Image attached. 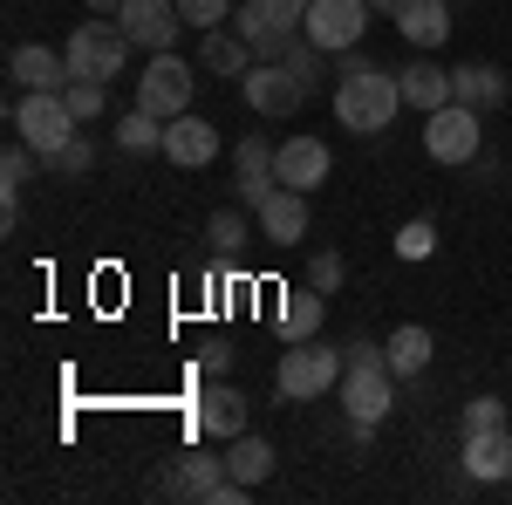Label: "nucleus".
Returning a JSON list of instances; mask_svg holds the SVG:
<instances>
[{"label":"nucleus","mask_w":512,"mask_h":505,"mask_svg":"<svg viewBox=\"0 0 512 505\" xmlns=\"http://www.w3.org/2000/svg\"><path fill=\"white\" fill-rule=\"evenodd\" d=\"M458 424H465V437H472V430H512V417H506V403H499V396H472Z\"/></svg>","instance_id":"nucleus-31"},{"label":"nucleus","mask_w":512,"mask_h":505,"mask_svg":"<svg viewBox=\"0 0 512 505\" xmlns=\"http://www.w3.org/2000/svg\"><path fill=\"white\" fill-rule=\"evenodd\" d=\"M506 96H512V76L499 62H465V69H451V103H465L478 117H492Z\"/></svg>","instance_id":"nucleus-14"},{"label":"nucleus","mask_w":512,"mask_h":505,"mask_svg":"<svg viewBox=\"0 0 512 505\" xmlns=\"http://www.w3.org/2000/svg\"><path fill=\"white\" fill-rule=\"evenodd\" d=\"M192 89H198V69L178 55V48H164L144 62V76H137V110H151V117H185L192 110Z\"/></svg>","instance_id":"nucleus-7"},{"label":"nucleus","mask_w":512,"mask_h":505,"mask_svg":"<svg viewBox=\"0 0 512 505\" xmlns=\"http://www.w3.org/2000/svg\"><path fill=\"white\" fill-rule=\"evenodd\" d=\"M403 110V82L396 69H376L369 55H342V69H335V123L355 130V137H383Z\"/></svg>","instance_id":"nucleus-1"},{"label":"nucleus","mask_w":512,"mask_h":505,"mask_svg":"<svg viewBox=\"0 0 512 505\" xmlns=\"http://www.w3.org/2000/svg\"><path fill=\"white\" fill-rule=\"evenodd\" d=\"M89 14H103V21H117V14H123V0H89Z\"/></svg>","instance_id":"nucleus-37"},{"label":"nucleus","mask_w":512,"mask_h":505,"mask_svg":"<svg viewBox=\"0 0 512 505\" xmlns=\"http://www.w3.org/2000/svg\"><path fill=\"white\" fill-rule=\"evenodd\" d=\"M274 465H280V451L267 444V437H253V430H239L233 444H226V471H233L239 485H253V492L274 478Z\"/></svg>","instance_id":"nucleus-24"},{"label":"nucleus","mask_w":512,"mask_h":505,"mask_svg":"<svg viewBox=\"0 0 512 505\" xmlns=\"http://www.w3.org/2000/svg\"><path fill=\"white\" fill-rule=\"evenodd\" d=\"M451 28H458V21H451V0H403V7H396V35L410 41L417 55H437V48L451 41Z\"/></svg>","instance_id":"nucleus-13"},{"label":"nucleus","mask_w":512,"mask_h":505,"mask_svg":"<svg viewBox=\"0 0 512 505\" xmlns=\"http://www.w3.org/2000/svg\"><path fill=\"white\" fill-rule=\"evenodd\" d=\"M233 28L253 41L260 62H280L287 41H301V28H308V0H246V7H233Z\"/></svg>","instance_id":"nucleus-6"},{"label":"nucleus","mask_w":512,"mask_h":505,"mask_svg":"<svg viewBox=\"0 0 512 505\" xmlns=\"http://www.w3.org/2000/svg\"><path fill=\"white\" fill-rule=\"evenodd\" d=\"M478 123H485V117L465 110V103L431 110V117H424V151H431V164H478V144H485Z\"/></svg>","instance_id":"nucleus-8"},{"label":"nucleus","mask_w":512,"mask_h":505,"mask_svg":"<svg viewBox=\"0 0 512 505\" xmlns=\"http://www.w3.org/2000/svg\"><path fill=\"white\" fill-rule=\"evenodd\" d=\"M396 82H403V110H444L451 103V69H437L431 55H410L403 69H396Z\"/></svg>","instance_id":"nucleus-21"},{"label":"nucleus","mask_w":512,"mask_h":505,"mask_svg":"<svg viewBox=\"0 0 512 505\" xmlns=\"http://www.w3.org/2000/svg\"><path fill=\"white\" fill-rule=\"evenodd\" d=\"M280 62H287L294 76L308 82V89H315V82H321V48H315V41H308V35H301V41H287V55H280Z\"/></svg>","instance_id":"nucleus-34"},{"label":"nucleus","mask_w":512,"mask_h":505,"mask_svg":"<svg viewBox=\"0 0 512 505\" xmlns=\"http://www.w3.org/2000/svg\"><path fill=\"white\" fill-rule=\"evenodd\" d=\"M465 478L472 485H506L512 478V430H472L465 437Z\"/></svg>","instance_id":"nucleus-20"},{"label":"nucleus","mask_w":512,"mask_h":505,"mask_svg":"<svg viewBox=\"0 0 512 505\" xmlns=\"http://www.w3.org/2000/svg\"><path fill=\"white\" fill-rule=\"evenodd\" d=\"M7 123H14V137H21V144H28L41 164H48V157H55V151H62V144H69V137L82 130L62 89H14V103H7Z\"/></svg>","instance_id":"nucleus-3"},{"label":"nucleus","mask_w":512,"mask_h":505,"mask_svg":"<svg viewBox=\"0 0 512 505\" xmlns=\"http://www.w3.org/2000/svg\"><path fill=\"white\" fill-rule=\"evenodd\" d=\"M383 355H390L396 383H403V376H424V369H431L437 342H431V328H417V321H403V328H396L390 342H383Z\"/></svg>","instance_id":"nucleus-25"},{"label":"nucleus","mask_w":512,"mask_h":505,"mask_svg":"<svg viewBox=\"0 0 512 505\" xmlns=\"http://www.w3.org/2000/svg\"><path fill=\"white\" fill-rule=\"evenodd\" d=\"M274 389L287 396V403H315V396H328V389H342V349H328V342H287V355H280L274 369Z\"/></svg>","instance_id":"nucleus-4"},{"label":"nucleus","mask_w":512,"mask_h":505,"mask_svg":"<svg viewBox=\"0 0 512 505\" xmlns=\"http://www.w3.org/2000/svg\"><path fill=\"white\" fill-rule=\"evenodd\" d=\"M260 233L274 239V246H301L308 239V192H294V185H274V192L260 198Z\"/></svg>","instance_id":"nucleus-16"},{"label":"nucleus","mask_w":512,"mask_h":505,"mask_svg":"<svg viewBox=\"0 0 512 505\" xmlns=\"http://www.w3.org/2000/svg\"><path fill=\"white\" fill-rule=\"evenodd\" d=\"M342 410H349L355 430H376L383 417L396 410V369L390 355H383V342H349L342 349Z\"/></svg>","instance_id":"nucleus-2"},{"label":"nucleus","mask_w":512,"mask_h":505,"mask_svg":"<svg viewBox=\"0 0 512 505\" xmlns=\"http://www.w3.org/2000/svg\"><path fill=\"white\" fill-rule=\"evenodd\" d=\"M117 144L123 151H164V117H151V110H123L117 117Z\"/></svg>","instance_id":"nucleus-27"},{"label":"nucleus","mask_w":512,"mask_h":505,"mask_svg":"<svg viewBox=\"0 0 512 505\" xmlns=\"http://www.w3.org/2000/svg\"><path fill=\"white\" fill-rule=\"evenodd\" d=\"M130 48H137V41L123 35V21H103V14H89V21H82L76 35L62 41V55H69V76H89V82H110V76H123Z\"/></svg>","instance_id":"nucleus-5"},{"label":"nucleus","mask_w":512,"mask_h":505,"mask_svg":"<svg viewBox=\"0 0 512 505\" xmlns=\"http://www.w3.org/2000/svg\"><path fill=\"white\" fill-rule=\"evenodd\" d=\"M253 62H260V55H253V41L239 35V28H205V35H198V69H212V76L239 82Z\"/></svg>","instance_id":"nucleus-23"},{"label":"nucleus","mask_w":512,"mask_h":505,"mask_svg":"<svg viewBox=\"0 0 512 505\" xmlns=\"http://www.w3.org/2000/svg\"><path fill=\"white\" fill-rule=\"evenodd\" d=\"M178 14H185V28H226L233 21V0H178Z\"/></svg>","instance_id":"nucleus-32"},{"label":"nucleus","mask_w":512,"mask_h":505,"mask_svg":"<svg viewBox=\"0 0 512 505\" xmlns=\"http://www.w3.org/2000/svg\"><path fill=\"white\" fill-rule=\"evenodd\" d=\"M123 35L137 41L144 55H164V48H178L185 35V14H178V0H123Z\"/></svg>","instance_id":"nucleus-11"},{"label":"nucleus","mask_w":512,"mask_h":505,"mask_svg":"<svg viewBox=\"0 0 512 505\" xmlns=\"http://www.w3.org/2000/svg\"><path fill=\"white\" fill-rule=\"evenodd\" d=\"M431 253H437L431 219H403V226H396V260H431Z\"/></svg>","instance_id":"nucleus-29"},{"label":"nucleus","mask_w":512,"mask_h":505,"mask_svg":"<svg viewBox=\"0 0 512 505\" xmlns=\"http://www.w3.org/2000/svg\"><path fill=\"white\" fill-rule=\"evenodd\" d=\"M321 321H328V294H321V287L301 280V287L280 294V342H315Z\"/></svg>","instance_id":"nucleus-22"},{"label":"nucleus","mask_w":512,"mask_h":505,"mask_svg":"<svg viewBox=\"0 0 512 505\" xmlns=\"http://www.w3.org/2000/svg\"><path fill=\"white\" fill-rule=\"evenodd\" d=\"M246 417H253V410H246V396H239L233 383H219V376H212L205 396H198V430H205V437H219V444H233L239 430H246Z\"/></svg>","instance_id":"nucleus-19"},{"label":"nucleus","mask_w":512,"mask_h":505,"mask_svg":"<svg viewBox=\"0 0 512 505\" xmlns=\"http://www.w3.org/2000/svg\"><path fill=\"white\" fill-rule=\"evenodd\" d=\"M164 157H171V164H185V171L212 164V157H219V123L192 117V110H185V117H171V123H164Z\"/></svg>","instance_id":"nucleus-17"},{"label":"nucleus","mask_w":512,"mask_h":505,"mask_svg":"<svg viewBox=\"0 0 512 505\" xmlns=\"http://www.w3.org/2000/svg\"><path fill=\"white\" fill-rule=\"evenodd\" d=\"M69 110H76V123H96L103 110H110V82H89V76H69Z\"/></svg>","instance_id":"nucleus-28"},{"label":"nucleus","mask_w":512,"mask_h":505,"mask_svg":"<svg viewBox=\"0 0 512 505\" xmlns=\"http://www.w3.org/2000/svg\"><path fill=\"white\" fill-rule=\"evenodd\" d=\"M239 96H246L253 117H294V110L308 103V82L294 76L287 62H253V69L239 76Z\"/></svg>","instance_id":"nucleus-9"},{"label":"nucleus","mask_w":512,"mask_h":505,"mask_svg":"<svg viewBox=\"0 0 512 505\" xmlns=\"http://www.w3.org/2000/svg\"><path fill=\"white\" fill-rule=\"evenodd\" d=\"M274 171H280V185L315 192L321 178L335 171V157H328V144H321V137H287V144H274Z\"/></svg>","instance_id":"nucleus-15"},{"label":"nucleus","mask_w":512,"mask_h":505,"mask_svg":"<svg viewBox=\"0 0 512 505\" xmlns=\"http://www.w3.org/2000/svg\"><path fill=\"white\" fill-rule=\"evenodd\" d=\"M7 76H14V89H69V55L41 48V41H21L7 55Z\"/></svg>","instance_id":"nucleus-18"},{"label":"nucleus","mask_w":512,"mask_h":505,"mask_svg":"<svg viewBox=\"0 0 512 505\" xmlns=\"http://www.w3.org/2000/svg\"><path fill=\"white\" fill-rule=\"evenodd\" d=\"M89 164H96V144H89V137H69V144H62V151L48 157V171H62V178H82V171H89Z\"/></svg>","instance_id":"nucleus-33"},{"label":"nucleus","mask_w":512,"mask_h":505,"mask_svg":"<svg viewBox=\"0 0 512 505\" xmlns=\"http://www.w3.org/2000/svg\"><path fill=\"white\" fill-rule=\"evenodd\" d=\"M28 178H35V151H28V144L14 137V144L0 151V192H21Z\"/></svg>","instance_id":"nucleus-30"},{"label":"nucleus","mask_w":512,"mask_h":505,"mask_svg":"<svg viewBox=\"0 0 512 505\" xmlns=\"http://www.w3.org/2000/svg\"><path fill=\"white\" fill-rule=\"evenodd\" d=\"M205 246H212L219 260H239V246H246V205L212 212V219H205Z\"/></svg>","instance_id":"nucleus-26"},{"label":"nucleus","mask_w":512,"mask_h":505,"mask_svg":"<svg viewBox=\"0 0 512 505\" xmlns=\"http://www.w3.org/2000/svg\"><path fill=\"white\" fill-rule=\"evenodd\" d=\"M198 369H205V376H226V369H233V342H219V335H212V342L198 349Z\"/></svg>","instance_id":"nucleus-36"},{"label":"nucleus","mask_w":512,"mask_h":505,"mask_svg":"<svg viewBox=\"0 0 512 505\" xmlns=\"http://www.w3.org/2000/svg\"><path fill=\"white\" fill-rule=\"evenodd\" d=\"M342 273H349V260L321 246L315 260H308V287H321V294H335V287H342Z\"/></svg>","instance_id":"nucleus-35"},{"label":"nucleus","mask_w":512,"mask_h":505,"mask_svg":"<svg viewBox=\"0 0 512 505\" xmlns=\"http://www.w3.org/2000/svg\"><path fill=\"white\" fill-rule=\"evenodd\" d=\"M280 185V171H274V144L253 130V137H239L233 144V192H239V205L246 212H260V198Z\"/></svg>","instance_id":"nucleus-12"},{"label":"nucleus","mask_w":512,"mask_h":505,"mask_svg":"<svg viewBox=\"0 0 512 505\" xmlns=\"http://www.w3.org/2000/svg\"><path fill=\"white\" fill-rule=\"evenodd\" d=\"M301 35L315 41L321 55H349L355 41L369 35V0H308V28Z\"/></svg>","instance_id":"nucleus-10"},{"label":"nucleus","mask_w":512,"mask_h":505,"mask_svg":"<svg viewBox=\"0 0 512 505\" xmlns=\"http://www.w3.org/2000/svg\"><path fill=\"white\" fill-rule=\"evenodd\" d=\"M396 7H403V0H369V14H396Z\"/></svg>","instance_id":"nucleus-38"}]
</instances>
